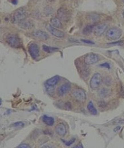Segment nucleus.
Listing matches in <instances>:
<instances>
[{
  "label": "nucleus",
  "mask_w": 124,
  "mask_h": 148,
  "mask_svg": "<svg viewBox=\"0 0 124 148\" xmlns=\"http://www.w3.org/2000/svg\"><path fill=\"white\" fill-rule=\"evenodd\" d=\"M42 48L44 52L48 53L54 52L58 50V48L52 47V46H47V45H43Z\"/></svg>",
  "instance_id": "20"
},
{
  "label": "nucleus",
  "mask_w": 124,
  "mask_h": 148,
  "mask_svg": "<svg viewBox=\"0 0 124 148\" xmlns=\"http://www.w3.org/2000/svg\"><path fill=\"white\" fill-rule=\"evenodd\" d=\"M122 35V30L117 27L111 28L107 30L106 36L108 39L115 40L119 38Z\"/></svg>",
  "instance_id": "2"
},
{
  "label": "nucleus",
  "mask_w": 124,
  "mask_h": 148,
  "mask_svg": "<svg viewBox=\"0 0 124 148\" xmlns=\"http://www.w3.org/2000/svg\"><path fill=\"white\" fill-rule=\"evenodd\" d=\"M62 141L65 144V145H66V146H69L72 145L75 142L76 139L74 138H73L69 141L64 140H62Z\"/></svg>",
  "instance_id": "23"
},
{
  "label": "nucleus",
  "mask_w": 124,
  "mask_h": 148,
  "mask_svg": "<svg viewBox=\"0 0 124 148\" xmlns=\"http://www.w3.org/2000/svg\"><path fill=\"white\" fill-rule=\"evenodd\" d=\"M2 100H1V99H0V105H1V104H2Z\"/></svg>",
  "instance_id": "33"
},
{
  "label": "nucleus",
  "mask_w": 124,
  "mask_h": 148,
  "mask_svg": "<svg viewBox=\"0 0 124 148\" xmlns=\"http://www.w3.org/2000/svg\"><path fill=\"white\" fill-rule=\"evenodd\" d=\"M81 41L83 42L84 43L86 44H94V42H93V41L90 40L81 39Z\"/></svg>",
  "instance_id": "26"
},
{
  "label": "nucleus",
  "mask_w": 124,
  "mask_h": 148,
  "mask_svg": "<svg viewBox=\"0 0 124 148\" xmlns=\"http://www.w3.org/2000/svg\"><path fill=\"white\" fill-rule=\"evenodd\" d=\"M118 123L121 124H124V119L118 121Z\"/></svg>",
  "instance_id": "32"
},
{
  "label": "nucleus",
  "mask_w": 124,
  "mask_h": 148,
  "mask_svg": "<svg viewBox=\"0 0 124 148\" xmlns=\"http://www.w3.org/2000/svg\"><path fill=\"white\" fill-rule=\"evenodd\" d=\"M102 81V77L99 73H96L94 74L90 79V87L93 90L98 89L101 86Z\"/></svg>",
  "instance_id": "4"
},
{
  "label": "nucleus",
  "mask_w": 124,
  "mask_h": 148,
  "mask_svg": "<svg viewBox=\"0 0 124 148\" xmlns=\"http://www.w3.org/2000/svg\"><path fill=\"white\" fill-rule=\"evenodd\" d=\"M94 26L93 25H88L82 30L83 34L85 35H89L94 30Z\"/></svg>",
  "instance_id": "19"
},
{
  "label": "nucleus",
  "mask_w": 124,
  "mask_h": 148,
  "mask_svg": "<svg viewBox=\"0 0 124 148\" xmlns=\"http://www.w3.org/2000/svg\"><path fill=\"white\" fill-rule=\"evenodd\" d=\"M100 66L106 68L108 69H110V64L108 63L105 62L104 63L100 65Z\"/></svg>",
  "instance_id": "27"
},
{
  "label": "nucleus",
  "mask_w": 124,
  "mask_h": 148,
  "mask_svg": "<svg viewBox=\"0 0 124 148\" xmlns=\"http://www.w3.org/2000/svg\"><path fill=\"white\" fill-rule=\"evenodd\" d=\"M107 26L105 24H100L94 27V31L95 35L99 36L102 35L107 29Z\"/></svg>",
  "instance_id": "12"
},
{
  "label": "nucleus",
  "mask_w": 124,
  "mask_h": 148,
  "mask_svg": "<svg viewBox=\"0 0 124 148\" xmlns=\"http://www.w3.org/2000/svg\"><path fill=\"white\" fill-rule=\"evenodd\" d=\"M13 126L15 127L22 128L23 127L25 126V124L23 122L19 121V122H17L13 124Z\"/></svg>",
  "instance_id": "25"
},
{
  "label": "nucleus",
  "mask_w": 124,
  "mask_h": 148,
  "mask_svg": "<svg viewBox=\"0 0 124 148\" xmlns=\"http://www.w3.org/2000/svg\"><path fill=\"white\" fill-rule=\"evenodd\" d=\"M71 89V85L68 83H66L61 85L57 89V93L60 96H63L67 94Z\"/></svg>",
  "instance_id": "10"
},
{
  "label": "nucleus",
  "mask_w": 124,
  "mask_h": 148,
  "mask_svg": "<svg viewBox=\"0 0 124 148\" xmlns=\"http://www.w3.org/2000/svg\"><path fill=\"white\" fill-rule=\"evenodd\" d=\"M31 146L29 145L26 144H22L21 145H19L18 147V148H31Z\"/></svg>",
  "instance_id": "28"
},
{
  "label": "nucleus",
  "mask_w": 124,
  "mask_h": 148,
  "mask_svg": "<svg viewBox=\"0 0 124 148\" xmlns=\"http://www.w3.org/2000/svg\"><path fill=\"white\" fill-rule=\"evenodd\" d=\"M6 40L8 44L12 48H17L21 47L22 45L21 39L15 34H9L6 37Z\"/></svg>",
  "instance_id": "3"
},
{
  "label": "nucleus",
  "mask_w": 124,
  "mask_h": 148,
  "mask_svg": "<svg viewBox=\"0 0 124 148\" xmlns=\"http://www.w3.org/2000/svg\"><path fill=\"white\" fill-rule=\"evenodd\" d=\"M88 18L90 20L94 21L97 20L98 18V16L95 14H90L88 15Z\"/></svg>",
  "instance_id": "24"
},
{
  "label": "nucleus",
  "mask_w": 124,
  "mask_h": 148,
  "mask_svg": "<svg viewBox=\"0 0 124 148\" xmlns=\"http://www.w3.org/2000/svg\"><path fill=\"white\" fill-rule=\"evenodd\" d=\"M123 18H124V11L123 12Z\"/></svg>",
  "instance_id": "34"
},
{
  "label": "nucleus",
  "mask_w": 124,
  "mask_h": 148,
  "mask_svg": "<svg viewBox=\"0 0 124 148\" xmlns=\"http://www.w3.org/2000/svg\"><path fill=\"white\" fill-rule=\"evenodd\" d=\"M122 1L124 3V0H122Z\"/></svg>",
  "instance_id": "35"
},
{
  "label": "nucleus",
  "mask_w": 124,
  "mask_h": 148,
  "mask_svg": "<svg viewBox=\"0 0 124 148\" xmlns=\"http://www.w3.org/2000/svg\"><path fill=\"white\" fill-rule=\"evenodd\" d=\"M98 57L96 54L90 53L85 56L84 59V62L87 65H93L98 62Z\"/></svg>",
  "instance_id": "8"
},
{
  "label": "nucleus",
  "mask_w": 124,
  "mask_h": 148,
  "mask_svg": "<svg viewBox=\"0 0 124 148\" xmlns=\"http://www.w3.org/2000/svg\"><path fill=\"white\" fill-rule=\"evenodd\" d=\"M33 35L36 38L38 39L46 40L48 39L49 36L46 32L41 30H38L33 32Z\"/></svg>",
  "instance_id": "11"
},
{
  "label": "nucleus",
  "mask_w": 124,
  "mask_h": 148,
  "mask_svg": "<svg viewBox=\"0 0 124 148\" xmlns=\"http://www.w3.org/2000/svg\"><path fill=\"white\" fill-rule=\"evenodd\" d=\"M99 105H100L101 107L104 108L106 107V104L105 102H103V101H101V102H100Z\"/></svg>",
  "instance_id": "29"
},
{
  "label": "nucleus",
  "mask_w": 124,
  "mask_h": 148,
  "mask_svg": "<svg viewBox=\"0 0 124 148\" xmlns=\"http://www.w3.org/2000/svg\"><path fill=\"white\" fill-rule=\"evenodd\" d=\"M72 95L77 100L83 102L86 99V93L83 90L81 89H76L73 90L72 92Z\"/></svg>",
  "instance_id": "5"
},
{
  "label": "nucleus",
  "mask_w": 124,
  "mask_h": 148,
  "mask_svg": "<svg viewBox=\"0 0 124 148\" xmlns=\"http://www.w3.org/2000/svg\"><path fill=\"white\" fill-rule=\"evenodd\" d=\"M29 54L33 59H36L39 56V48L38 45L35 43H31L29 45Z\"/></svg>",
  "instance_id": "6"
},
{
  "label": "nucleus",
  "mask_w": 124,
  "mask_h": 148,
  "mask_svg": "<svg viewBox=\"0 0 124 148\" xmlns=\"http://www.w3.org/2000/svg\"><path fill=\"white\" fill-rule=\"evenodd\" d=\"M28 16L27 11L25 8L18 9L15 12L12 17V21L14 23H20L26 19Z\"/></svg>",
  "instance_id": "1"
},
{
  "label": "nucleus",
  "mask_w": 124,
  "mask_h": 148,
  "mask_svg": "<svg viewBox=\"0 0 124 148\" xmlns=\"http://www.w3.org/2000/svg\"><path fill=\"white\" fill-rule=\"evenodd\" d=\"M50 22L52 26L53 27L60 28L62 27V24L60 21L59 18H56V17H52L50 19Z\"/></svg>",
  "instance_id": "17"
},
{
  "label": "nucleus",
  "mask_w": 124,
  "mask_h": 148,
  "mask_svg": "<svg viewBox=\"0 0 124 148\" xmlns=\"http://www.w3.org/2000/svg\"><path fill=\"white\" fill-rule=\"evenodd\" d=\"M121 129V127L120 126H117L114 129V131L115 132H117L119 131Z\"/></svg>",
  "instance_id": "30"
},
{
  "label": "nucleus",
  "mask_w": 124,
  "mask_h": 148,
  "mask_svg": "<svg viewBox=\"0 0 124 148\" xmlns=\"http://www.w3.org/2000/svg\"><path fill=\"white\" fill-rule=\"evenodd\" d=\"M42 121L45 124L49 126H52L54 123V120L53 117L44 115L42 117Z\"/></svg>",
  "instance_id": "15"
},
{
  "label": "nucleus",
  "mask_w": 124,
  "mask_h": 148,
  "mask_svg": "<svg viewBox=\"0 0 124 148\" xmlns=\"http://www.w3.org/2000/svg\"><path fill=\"white\" fill-rule=\"evenodd\" d=\"M56 132L61 136H64L66 133V129L65 125L62 123H60L56 126Z\"/></svg>",
  "instance_id": "13"
},
{
  "label": "nucleus",
  "mask_w": 124,
  "mask_h": 148,
  "mask_svg": "<svg viewBox=\"0 0 124 148\" xmlns=\"http://www.w3.org/2000/svg\"><path fill=\"white\" fill-rule=\"evenodd\" d=\"M73 148H83V146L82 145V144L81 143H80L79 144L77 145V146H75Z\"/></svg>",
  "instance_id": "31"
},
{
  "label": "nucleus",
  "mask_w": 124,
  "mask_h": 148,
  "mask_svg": "<svg viewBox=\"0 0 124 148\" xmlns=\"http://www.w3.org/2000/svg\"><path fill=\"white\" fill-rule=\"evenodd\" d=\"M19 24L21 27L24 29H30L33 27L32 22L26 19L20 22Z\"/></svg>",
  "instance_id": "16"
},
{
  "label": "nucleus",
  "mask_w": 124,
  "mask_h": 148,
  "mask_svg": "<svg viewBox=\"0 0 124 148\" xmlns=\"http://www.w3.org/2000/svg\"><path fill=\"white\" fill-rule=\"evenodd\" d=\"M87 108L89 111L93 115H96L97 113V109L95 107L94 104L92 101H90L88 104Z\"/></svg>",
  "instance_id": "21"
},
{
  "label": "nucleus",
  "mask_w": 124,
  "mask_h": 148,
  "mask_svg": "<svg viewBox=\"0 0 124 148\" xmlns=\"http://www.w3.org/2000/svg\"><path fill=\"white\" fill-rule=\"evenodd\" d=\"M57 15L58 18L64 22H67L70 18V15L68 11L64 8L58 9Z\"/></svg>",
  "instance_id": "9"
},
{
  "label": "nucleus",
  "mask_w": 124,
  "mask_h": 148,
  "mask_svg": "<svg viewBox=\"0 0 124 148\" xmlns=\"http://www.w3.org/2000/svg\"><path fill=\"white\" fill-rule=\"evenodd\" d=\"M46 28L48 31L54 36L58 38H62L64 36V33L63 32L53 27L50 24H47L46 25Z\"/></svg>",
  "instance_id": "7"
},
{
  "label": "nucleus",
  "mask_w": 124,
  "mask_h": 148,
  "mask_svg": "<svg viewBox=\"0 0 124 148\" xmlns=\"http://www.w3.org/2000/svg\"><path fill=\"white\" fill-rule=\"evenodd\" d=\"M111 93L110 90L105 88L101 89L98 92L99 95L102 98H106L109 96L110 95Z\"/></svg>",
  "instance_id": "18"
},
{
  "label": "nucleus",
  "mask_w": 124,
  "mask_h": 148,
  "mask_svg": "<svg viewBox=\"0 0 124 148\" xmlns=\"http://www.w3.org/2000/svg\"><path fill=\"white\" fill-rule=\"evenodd\" d=\"M59 80V76L58 75L54 76L46 81V86L49 87H54L58 83Z\"/></svg>",
  "instance_id": "14"
},
{
  "label": "nucleus",
  "mask_w": 124,
  "mask_h": 148,
  "mask_svg": "<svg viewBox=\"0 0 124 148\" xmlns=\"http://www.w3.org/2000/svg\"><path fill=\"white\" fill-rule=\"evenodd\" d=\"M53 13V9L51 7L47 6L45 8L44 10V13L46 16H50Z\"/></svg>",
  "instance_id": "22"
}]
</instances>
